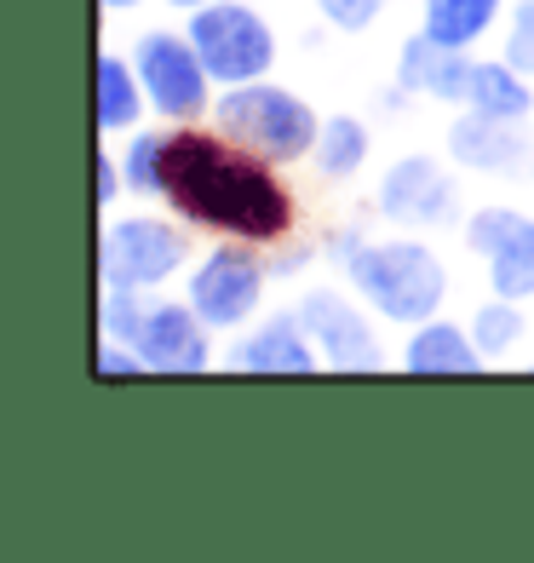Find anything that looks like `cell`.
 <instances>
[{
	"instance_id": "1",
	"label": "cell",
	"mask_w": 534,
	"mask_h": 563,
	"mask_svg": "<svg viewBox=\"0 0 534 563\" xmlns=\"http://www.w3.org/2000/svg\"><path fill=\"white\" fill-rule=\"evenodd\" d=\"M162 201L196 230L231 242L282 247L299 224V201L282 185L276 162L259 150L236 144L231 133H201V126L178 121L167 133V167H162Z\"/></svg>"
},
{
	"instance_id": "2",
	"label": "cell",
	"mask_w": 534,
	"mask_h": 563,
	"mask_svg": "<svg viewBox=\"0 0 534 563\" xmlns=\"http://www.w3.org/2000/svg\"><path fill=\"white\" fill-rule=\"evenodd\" d=\"M327 253L340 260L345 282L374 317L397 328H420L443 311L448 299V271L425 242H363V236H334Z\"/></svg>"
},
{
	"instance_id": "3",
	"label": "cell",
	"mask_w": 534,
	"mask_h": 563,
	"mask_svg": "<svg viewBox=\"0 0 534 563\" xmlns=\"http://www.w3.org/2000/svg\"><path fill=\"white\" fill-rule=\"evenodd\" d=\"M98 328L104 340L133 345L149 374H201L213 363V328L196 317V305L185 299H149V288H104L98 299Z\"/></svg>"
},
{
	"instance_id": "4",
	"label": "cell",
	"mask_w": 534,
	"mask_h": 563,
	"mask_svg": "<svg viewBox=\"0 0 534 563\" xmlns=\"http://www.w3.org/2000/svg\"><path fill=\"white\" fill-rule=\"evenodd\" d=\"M213 121H219V133H231L236 144L259 150V156L276 162V167L304 162L316 150V139H322L316 110L304 104L293 87H276L270 75H265V81L224 87L213 98Z\"/></svg>"
},
{
	"instance_id": "5",
	"label": "cell",
	"mask_w": 534,
	"mask_h": 563,
	"mask_svg": "<svg viewBox=\"0 0 534 563\" xmlns=\"http://www.w3.org/2000/svg\"><path fill=\"white\" fill-rule=\"evenodd\" d=\"M201 64L219 87H242V81H265L276 64V35L270 23L242 7V0H208V7L190 12V30Z\"/></svg>"
},
{
	"instance_id": "6",
	"label": "cell",
	"mask_w": 534,
	"mask_h": 563,
	"mask_svg": "<svg viewBox=\"0 0 534 563\" xmlns=\"http://www.w3.org/2000/svg\"><path fill=\"white\" fill-rule=\"evenodd\" d=\"M185 230L156 213L110 219L98 236V282L104 288H162L167 276L185 271Z\"/></svg>"
},
{
	"instance_id": "7",
	"label": "cell",
	"mask_w": 534,
	"mask_h": 563,
	"mask_svg": "<svg viewBox=\"0 0 534 563\" xmlns=\"http://www.w3.org/2000/svg\"><path fill=\"white\" fill-rule=\"evenodd\" d=\"M265 276H270V271L259 265L253 242H231V236H224L213 253H201V260H196L185 299L196 305V317L208 322L213 334H224V328H242V322L259 317Z\"/></svg>"
},
{
	"instance_id": "8",
	"label": "cell",
	"mask_w": 534,
	"mask_h": 563,
	"mask_svg": "<svg viewBox=\"0 0 534 563\" xmlns=\"http://www.w3.org/2000/svg\"><path fill=\"white\" fill-rule=\"evenodd\" d=\"M133 69L149 92V110L167 115V121H196L213 110V75L201 64L196 41L190 35H167V30H149L133 53Z\"/></svg>"
},
{
	"instance_id": "9",
	"label": "cell",
	"mask_w": 534,
	"mask_h": 563,
	"mask_svg": "<svg viewBox=\"0 0 534 563\" xmlns=\"http://www.w3.org/2000/svg\"><path fill=\"white\" fill-rule=\"evenodd\" d=\"M299 322H304V334L316 340L327 368H340V374H374V368H386L379 334H374V322H368V311L356 299H345L334 288H311V294L299 299Z\"/></svg>"
},
{
	"instance_id": "10",
	"label": "cell",
	"mask_w": 534,
	"mask_h": 563,
	"mask_svg": "<svg viewBox=\"0 0 534 563\" xmlns=\"http://www.w3.org/2000/svg\"><path fill=\"white\" fill-rule=\"evenodd\" d=\"M466 247L489 265L500 299H534V219L518 208H477L466 219Z\"/></svg>"
},
{
	"instance_id": "11",
	"label": "cell",
	"mask_w": 534,
	"mask_h": 563,
	"mask_svg": "<svg viewBox=\"0 0 534 563\" xmlns=\"http://www.w3.org/2000/svg\"><path fill=\"white\" fill-rule=\"evenodd\" d=\"M379 213L409 230L454 224L460 219V185L448 178V167L437 156H402L379 178Z\"/></svg>"
},
{
	"instance_id": "12",
	"label": "cell",
	"mask_w": 534,
	"mask_h": 563,
	"mask_svg": "<svg viewBox=\"0 0 534 563\" xmlns=\"http://www.w3.org/2000/svg\"><path fill=\"white\" fill-rule=\"evenodd\" d=\"M448 156L471 173H512V178L534 173V144L523 139V121H494L477 110H466L448 126Z\"/></svg>"
},
{
	"instance_id": "13",
	"label": "cell",
	"mask_w": 534,
	"mask_h": 563,
	"mask_svg": "<svg viewBox=\"0 0 534 563\" xmlns=\"http://www.w3.org/2000/svg\"><path fill=\"white\" fill-rule=\"evenodd\" d=\"M471 69H477V58H466V46H443V41H431V35L420 30V35L402 41L397 87H402V92H420V98H437V104L466 110Z\"/></svg>"
},
{
	"instance_id": "14",
	"label": "cell",
	"mask_w": 534,
	"mask_h": 563,
	"mask_svg": "<svg viewBox=\"0 0 534 563\" xmlns=\"http://www.w3.org/2000/svg\"><path fill=\"white\" fill-rule=\"evenodd\" d=\"M236 368H247V374H316L322 351L304 334V322L293 311V317H270V322L253 328V334H242Z\"/></svg>"
},
{
	"instance_id": "15",
	"label": "cell",
	"mask_w": 534,
	"mask_h": 563,
	"mask_svg": "<svg viewBox=\"0 0 534 563\" xmlns=\"http://www.w3.org/2000/svg\"><path fill=\"white\" fill-rule=\"evenodd\" d=\"M489 356L477 351L471 328L431 317L420 328H409V345H402V368L409 374H477Z\"/></svg>"
},
{
	"instance_id": "16",
	"label": "cell",
	"mask_w": 534,
	"mask_h": 563,
	"mask_svg": "<svg viewBox=\"0 0 534 563\" xmlns=\"http://www.w3.org/2000/svg\"><path fill=\"white\" fill-rule=\"evenodd\" d=\"M466 110L477 115H494V121H529L534 110V87L518 64H494V58H477L471 69V87H466Z\"/></svg>"
},
{
	"instance_id": "17",
	"label": "cell",
	"mask_w": 534,
	"mask_h": 563,
	"mask_svg": "<svg viewBox=\"0 0 534 563\" xmlns=\"http://www.w3.org/2000/svg\"><path fill=\"white\" fill-rule=\"evenodd\" d=\"M144 110H149V92L138 81V69L115 53H104L98 58V98H92L98 133H133Z\"/></svg>"
},
{
	"instance_id": "18",
	"label": "cell",
	"mask_w": 534,
	"mask_h": 563,
	"mask_svg": "<svg viewBox=\"0 0 534 563\" xmlns=\"http://www.w3.org/2000/svg\"><path fill=\"white\" fill-rule=\"evenodd\" d=\"M494 18H500V0H425L420 30L443 46H466L471 53V46L494 30Z\"/></svg>"
},
{
	"instance_id": "19",
	"label": "cell",
	"mask_w": 534,
	"mask_h": 563,
	"mask_svg": "<svg viewBox=\"0 0 534 563\" xmlns=\"http://www.w3.org/2000/svg\"><path fill=\"white\" fill-rule=\"evenodd\" d=\"M368 126L356 121V115H327L322 121V139H316V150H311V162H316V173L322 178H351V173H363V162H368Z\"/></svg>"
},
{
	"instance_id": "20",
	"label": "cell",
	"mask_w": 534,
	"mask_h": 563,
	"mask_svg": "<svg viewBox=\"0 0 534 563\" xmlns=\"http://www.w3.org/2000/svg\"><path fill=\"white\" fill-rule=\"evenodd\" d=\"M523 334H529V328H523V299H500V294H494L489 305H477V317H471V340H477V351L489 356V363L512 351Z\"/></svg>"
},
{
	"instance_id": "21",
	"label": "cell",
	"mask_w": 534,
	"mask_h": 563,
	"mask_svg": "<svg viewBox=\"0 0 534 563\" xmlns=\"http://www.w3.org/2000/svg\"><path fill=\"white\" fill-rule=\"evenodd\" d=\"M121 173L133 196H156L162 201V167H167V133H133L121 150Z\"/></svg>"
},
{
	"instance_id": "22",
	"label": "cell",
	"mask_w": 534,
	"mask_h": 563,
	"mask_svg": "<svg viewBox=\"0 0 534 563\" xmlns=\"http://www.w3.org/2000/svg\"><path fill=\"white\" fill-rule=\"evenodd\" d=\"M386 7H391V0H316V12L334 23V30H345V35L374 30V23L386 18Z\"/></svg>"
},
{
	"instance_id": "23",
	"label": "cell",
	"mask_w": 534,
	"mask_h": 563,
	"mask_svg": "<svg viewBox=\"0 0 534 563\" xmlns=\"http://www.w3.org/2000/svg\"><path fill=\"white\" fill-rule=\"evenodd\" d=\"M505 64H518L523 75H534V0H523L512 18V35H505Z\"/></svg>"
},
{
	"instance_id": "24",
	"label": "cell",
	"mask_w": 534,
	"mask_h": 563,
	"mask_svg": "<svg viewBox=\"0 0 534 563\" xmlns=\"http://www.w3.org/2000/svg\"><path fill=\"white\" fill-rule=\"evenodd\" d=\"M98 374L104 379H121V374H149V363L133 351V345H121V340H98Z\"/></svg>"
},
{
	"instance_id": "25",
	"label": "cell",
	"mask_w": 534,
	"mask_h": 563,
	"mask_svg": "<svg viewBox=\"0 0 534 563\" xmlns=\"http://www.w3.org/2000/svg\"><path fill=\"white\" fill-rule=\"evenodd\" d=\"M92 178H98V196H92V201H104V208H110V201L126 190V173H121L115 150H98V156H92Z\"/></svg>"
},
{
	"instance_id": "26",
	"label": "cell",
	"mask_w": 534,
	"mask_h": 563,
	"mask_svg": "<svg viewBox=\"0 0 534 563\" xmlns=\"http://www.w3.org/2000/svg\"><path fill=\"white\" fill-rule=\"evenodd\" d=\"M304 265V247H293V253H282V260H276V276H288V271H299Z\"/></svg>"
},
{
	"instance_id": "27",
	"label": "cell",
	"mask_w": 534,
	"mask_h": 563,
	"mask_svg": "<svg viewBox=\"0 0 534 563\" xmlns=\"http://www.w3.org/2000/svg\"><path fill=\"white\" fill-rule=\"evenodd\" d=\"M104 12H126V7H138V0H98Z\"/></svg>"
},
{
	"instance_id": "28",
	"label": "cell",
	"mask_w": 534,
	"mask_h": 563,
	"mask_svg": "<svg viewBox=\"0 0 534 563\" xmlns=\"http://www.w3.org/2000/svg\"><path fill=\"white\" fill-rule=\"evenodd\" d=\"M167 7H178V12H196V7H208V0H167Z\"/></svg>"
}]
</instances>
